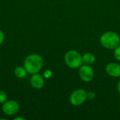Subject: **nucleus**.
<instances>
[{"instance_id":"nucleus-1","label":"nucleus","mask_w":120,"mask_h":120,"mask_svg":"<svg viewBox=\"0 0 120 120\" xmlns=\"http://www.w3.org/2000/svg\"><path fill=\"white\" fill-rule=\"evenodd\" d=\"M44 60L42 57L37 53H32L26 57L24 60V67L27 73L34 75L38 73L42 68Z\"/></svg>"},{"instance_id":"nucleus-2","label":"nucleus","mask_w":120,"mask_h":120,"mask_svg":"<svg viewBox=\"0 0 120 120\" xmlns=\"http://www.w3.org/2000/svg\"><path fill=\"white\" fill-rule=\"evenodd\" d=\"M101 45L107 49H115L120 44V37L114 32H106L100 39Z\"/></svg>"},{"instance_id":"nucleus-3","label":"nucleus","mask_w":120,"mask_h":120,"mask_svg":"<svg viewBox=\"0 0 120 120\" xmlns=\"http://www.w3.org/2000/svg\"><path fill=\"white\" fill-rule=\"evenodd\" d=\"M64 60L65 64L72 69H77L82 65V56L75 50H70L65 54Z\"/></svg>"},{"instance_id":"nucleus-4","label":"nucleus","mask_w":120,"mask_h":120,"mask_svg":"<svg viewBox=\"0 0 120 120\" xmlns=\"http://www.w3.org/2000/svg\"><path fill=\"white\" fill-rule=\"evenodd\" d=\"M87 99V93L84 89H77L74 91L70 96V101L72 105L75 106H79L82 105Z\"/></svg>"},{"instance_id":"nucleus-5","label":"nucleus","mask_w":120,"mask_h":120,"mask_svg":"<svg viewBox=\"0 0 120 120\" xmlns=\"http://www.w3.org/2000/svg\"><path fill=\"white\" fill-rule=\"evenodd\" d=\"M79 76L82 81L85 82H89L94 79V70L91 67V65H82L79 70Z\"/></svg>"},{"instance_id":"nucleus-6","label":"nucleus","mask_w":120,"mask_h":120,"mask_svg":"<svg viewBox=\"0 0 120 120\" xmlns=\"http://www.w3.org/2000/svg\"><path fill=\"white\" fill-rule=\"evenodd\" d=\"M20 109V105L15 101H8L3 103L2 111L3 112L8 116L15 115Z\"/></svg>"},{"instance_id":"nucleus-7","label":"nucleus","mask_w":120,"mask_h":120,"mask_svg":"<svg viewBox=\"0 0 120 120\" xmlns=\"http://www.w3.org/2000/svg\"><path fill=\"white\" fill-rule=\"evenodd\" d=\"M30 84L34 89H40L44 85V78L38 73L34 74L30 78Z\"/></svg>"},{"instance_id":"nucleus-8","label":"nucleus","mask_w":120,"mask_h":120,"mask_svg":"<svg viewBox=\"0 0 120 120\" xmlns=\"http://www.w3.org/2000/svg\"><path fill=\"white\" fill-rule=\"evenodd\" d=\"M105 71L111 77H120V65L116 63H111L106 65Z\"/></svg>"},{"instance_id":"nucleus-9","label":"nucleus","mask_w":120,"mask_h":120,"mask_svg":"<svg viewBox=\"0 0 120 120\" xmlns=\"http://www.w3.org/2000/svg\"><path fill=\"white\" fill-rule=\"evenodd\" d=\"M82 60H83V63H84L85 65H91L95 63L96 57L94 54L91 53H86L84 54V56H82Z\"/></svg>"},{"instance_id":"nucleus-10","label":"nucleus","mask_w":120,"mask_h":120,"mask_svg":"<svg viewBox=\"0 0 120 120\" xmlns=\"http://www.w3.org/2000/svg\"><path fill=\"white\" fill-rule=\"evenodd\" d=\"M27 72L25 70V67H21V66H19V67L16 68L15 69V70H14L15 75L18 78H20V79H22V78H24L25 77H26Z\"/></svg>"},{"instance_id":"nucleus-11","label":"nucleus","mask_w":120,"mask_h":120,"mask_svg":"<svg viewBox=\"0 0 120 120\" xmlns=\"http://www.w3.org/2000/svg\"><path fill=\"white\" fill-rule=\"evenodd\" d=\"M7 99V95L5 91H0V103H4L6 101Z\"/></svg>"},{"instance_id":"nucleus-12","label":"nucleus","mask_w":120,"mask_h":120,"mask_svg":"<svg viewBox=\"0 0 120 120\" xmlns=\"http://www.w3.org/2000/svg\"><path fill=\"white\" fill-rule=\"evenodd\" d=\"M114 50V56L115 58L118 60H120V45H119L117 48H115Z\"/></svg>"},{"instance_id":"nucleus-13","label":"nucleus","mask_w":120,"mask_h":120,"mask_svg":"<svg viewBox=\"0 0 120 120\" xmlns=\"http://www.w3.org/2000/svg\"><path fill=\"white\" fill-rule=\"evenodd\" d=\"M53 75V72L50 70H46L44 72V77L45 79H50Z\"/></svg>"},{"instance_id":"nucleus-14","label":"nucleus","mask_w":120,"mask_h":120,"mask_svg":"<svg viewBox=\"0 0 120 120\" xmlns=\"http://www.w3.org/2000/svg\"><path fill=\"white\" fill-rule=\"evenodd\" d=\"M96 97V94L93 91H89L87 93V99L89 100H94Z\"/></svg>"},{"instance_id":"nucleus-15","label":"nucleus","mask_w":120,"mask_h":120,"mask_svg":"<svg viewBox=\"0 0 120 120\" xmlns=\"http://www.w3.org/2000/svg\"><path fill=\"white\" fill-rule=\"evenodd\" d=\"M5 39V36H4V33L0 30V45L4 42Z\"/></svg>"},{"instance_id":"nucleus-16","label":"nucleus","mask_w":120,"mask_h":120,"mask_svg":"<svg viewBox=\"0 0 120 120\" xmlns=\"http://www.w3.org/2000/svg\"><path fill=\"white\" fill-rule=\"evenodd\" d=\"M25 119L23 118V117H15L14 120H25Z\"/></svg>"},{"instance_id":"nucleus-17","label":"nucleus","mask_w":120,"mask_h":120,"mask_svg":"<svg viewBox=\"0 0 120 120\" xmlns=\"http://www.w3.org/2000/svg\"><path fill=\"white\" fill-rule=\"evenodd\" d=\"M117 90L120 94V81L118 82V84H117Z\"/></svg>"}]
</instances>
